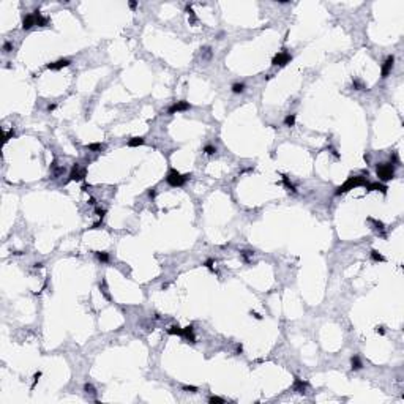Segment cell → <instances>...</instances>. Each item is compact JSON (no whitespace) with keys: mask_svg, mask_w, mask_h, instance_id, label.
<instances>
[{"mask_svg":"<svg viewBox=\"0 0 404 404\" xmlns=\"http://www.w3.org/2000/svg\"><path fill=\"white\" fill-rule=\"evenodd\" d=\"M366 183H368V180H366V177H363V175H354V177H349V179H347L341 186L336 188L335 194H336V196H341V194H344V193H347V191L354 190V188L365 186Z\"/></svg>","mask_w":404,"mask_h":404,"instance_id":"cell-1","label":"cell"},{"mask_svg":"<svg viewBox=\"0 0 404 404\" xmlns=\"http://www.w3.org/2000/svg\"><path fill=\"white\" fill-rule=\"evenodd\" d=\"M191 174H180L179 171L175 169H171L167 172V177H166V182L171 185V186H183L188 180H190Z\"/></svg>","mask_w":404,"mask_h":404,"instance_id":"cell-2","label":"cell"},{"mask_svg":"<svg viewBox=\"0 0 404 404\" xmlns=\"http://www.w3.org/2000/svg\"><path fill=\"white\" fill-rule=\"evenodd\" d=\"M376 172H377V177H379L382 182H388V180H392V179L395 177V167L390 164V163L379 164L377 169H376Z\"/></svg>","mask_w":404,"mask_h":404,"instance_id":"cell-3","label":"cell"},{"mask_svg":"<svg viewBox=\"0 0 404 404\" xmlns=\"http://www.w3.org/2000/svg\"><path fill=\"white\" fill-rule=\"evenodd\" d=\"M291 60H292V56H291V54L286 52V51H281V52H278L276 56L273 57L272 65H275V66H284V65H287Z\"/></svg>","mask_w":404,"mask_h":404,"instance_id":"cell-4","label":"cell"},{"mask_svg":"<svg viewBox=\"0 0 404 404\" xmlns=\"http://www.w3.org/2000/svg\"><path fill=\"white\" fill-rule=\"evenodd\" d=\"M188 109H191V104L188 103V101H177V103H174L169 109H167V114L172 115V114H175V112H183V111H188Z\"/></svg>","mask_w":404,"mask_h":404,"instance_id":"cell-5","label":"cell"},{"mask_svg":"<svg viewBox=\"0 0 404 404\" xmlns=\"http://www.w3.org/2000/svg\"><path fill=\"white\" fill-rule=\"evenodd\" d=\"M393 63H395V57L393 56H388L382 65V71H381V77L385 79L390 73H392V68H393Z\"/></svg>","mask_w":404,"mask_h":404,"instance_id":"cell-6","label":"cell"},{"mask_svg":"<svg viewBox=\"0 0 404 404\" xmlns=\"http://www.w3.org/2000/svg\"><path fill=\"white\" fill-rule=\"evenodd\" d=\"M84 177H85V172H84V171H80V169H79V164L76 163V164L71 167V172H70V180L80 182V180H84Z\"/></svg>","mask_w":404,"mask_h":404,"instance_id":"cell-7","label":"cell"},{"mask_svg":"<svg viewBox=\"0 0 404 404\" xmlns=\"http://www.w3.org/2000/svg\"><path fill=\"white\" fill-rule=\"evenodd\" d=\"M71 62L68 60V59H60V60H57V62H52V63H47L46 65V68L47 70H54V71H57V70H62V68H65V66H68Z\"/></svg>","mask_w":404,"mask_h":404,"instance_id":"cell-8","label":"cell"},{"mask_svg":"<svg viewBox=\"0 0 404 404\" xmlns=\"http://www.w3.org/2000/svg\"><path fill=\"white\" fill-rule=\"evenodd\" d=\"M366 188V191H381L382 194H387V186L379 183V182H376V183H366L365 185Z\"/></svg>","mask_w":404,"mask_h":404,"instance_id":"cell-9","label":"cell"},{"mask_svg":"<svg viewBox=\"0 0 404 404\" xmlns=\"http://www.w3.org/2000/svg\"><path fill=\"white\" fill-rule=\"evenodd\" d=\"M35 25V16L33 14H27L22 19V30H30Z\"/></svg>","mask_w":404,"mask_h":404,"instance_id":"cell-10","label":"cell"},{"mask_svg":"<svg viewBox=\"0 0 404 404\" xmlns=\"http://www.w3.org/2000/svg\"><path fill=\"white\" fill-rule=\"evenodd\" d=\"M306 387H308V384H306V382H303V381H302V379H299V377H295V382H294V390H295V392H299V393H305Z\"/></svg>","mask_w":404,"mask_h":404,"instance_id":"cell-11","label":"cell"},{"mask_svg":"<svg viewBox=\"0 0 404 404\" xmlns=\"http://www.w3.org/2000/svg\"><path fill=\"white\" fill-rule=\"evenodd\" d=\"M182 336H185V338L190 341V343H196V338H194V333H193V325H188V327H185L183 328V335Z\"/></svg>","mask_w":404,"mask_h":404,"instance_id":"cell-12","label":"cell"},{"mask_svg":"<svg viewBox=\"0 0 404 404\" xmlns=\"http://www.w3.org/2000/svg\"><path fill=\"white\" fill-rule=\"evenodd\" d=\"M33 16H35V24H38L39 27H46L47 25V19L41 16V13H39L38 10L33 11Z\"/></svg>","mask_w":404,"mask_h":404,"instance_id":"cell-13","label":"cell"},{"mask_svg":"<svg viewBox=\"0 0 404 404\" xmlns=\"http://www.w3.org/2000/svg\"><path fill=\"white\" fill-rule=\"evenodd\" d=\"M85 149H87V150H92V152H101V150L104 149V145L100 144V142H93V144L85 145Z\"/></svg>","mask_w":404,"mask_h":404,"instance_id":"cell-14","label":"cell"},{"mask_svg":"<svg viewBox=\"0 0 404 404\" xmlns=\"http://www.w3.org/2000/svg\"><path fill=\"white\" fill-rule=\"evenodd\" d=\"M351 365H352V369H354V371H358V369H361V360H360V357H358V355H355V357H352V358H351Z\"/></svg>","mask_w":404,"mask_h":404,"instance_id":"cell-15","label":"cell"},{"mask_svg":"<svg viewBox=\"0 0 404 404\" xmlns=\"http://www.w3.org/2000/svg\"><path fill=\"white\" fill-rule=\"evenodd\" d=\"M144 144V138H131L130 141H128V145L130 147H139V145H142Z\"/></svg>","mask_w":404,"mask_h":404,"instance_id":"cell-16","label":"cell"},{"mask_svg":"<svg viewBox=\"0 0 404 404\" xmlns=\"http://www.w3.org/2000/svg\"><path fill=\"white\" fill-rule=\"evenodd\" d=\"M167 333L169 335H177V336H182L183 335V328H180L179 325H172L167 328Z\"/></svg>","mask_w":404,"mask_h":404,"instance_id":"cell-17","label":"cell"},{"mask_svg":"<svg viewBox=\"0 0 404 404\" xmlns=\"http://www.w3.org/2000/svg\"><path fill=\"white\" fill-rule=\"evenodd\" d=\"M371 259H373V261H376V262H384V261H385V258H384V256H382L379 251H376V249H373V251H371Z\"/></svg>","mask_w":404,"mask_h":404,"instance_id":"cell-18","label":"cell"},{"mask_svg":"<svg viewBox=\"0 0 404 404\" xmlns=\"http://www.w3.org/2000/svg\"><path fill=\"white\" fill-rule=\"evenodd\" d=\"M95 254H97V258L101 262H109V254H107L106 251H95Z\"/></svg>","mask_w":404,"mask_h":404,"instance_id":"cell-19","label":"cell"},{"mask_svg":"<svg viewBox=\"0 0 404 404\" xmlns=\"http://www.w3.org/2000/svg\"><path fill=\"white\" fill-rule=\"evenodd\" d=\"M232 92H234V93H243V92H245V84L235 82V84L232 85Z\"/></svg>","mask_w":404,"mask_h":404,"instance_id":"cell-20","label":"cell"},{"mask_svg":"<svg viewBox=\"0 0 404 404\" xmlns=\"http://www.w3.org/2000/svg\"><path fill=\"white\" fill-rule=\"evenodd\" d=\"M352 87H354V90H366V85L363 84V82H360L358 79H354V80H352Z\"/></svg>","mask_w":404,"mask_h":404,"instance_id":"cell-21","label":"cell"},{"mask_svg":"<svg viewBox=\"0 0 404 404\" xmlns=\"http://www.w3.org/2000/svg\"><path fill=\"white\" fill-rule=\"evenodd\" d=\"M284 125H286V126H294V125H295V114H289V115L284 118Z\"/></svg>","mask_w":404,"mask_h":404,"instance_id":"cell-22","label":"cell"},{"mask_svg":"<svg viewBox=\"0 0 404 404\" xmlns=\"http://www.w3.org/2000/svg\"><path fill=\"white\" fill-rule=\"evenodd\" d=\"M281 177H282V182H284V185H286V188H287V190H291L292 193H297V190H295V186H294V185L289 182L287 175H281Z\"/></svg>","mask_w":404,"mask_h":404,"instance_id":"cell-23","label":"cell"},{"mask_svg":"<svg viewBox=\"0 0 404 404\" xmlns=\"http://www.w3.org/2000/svg\"><path fill=\"white\" fill-rule=\"evenodd\" d=\"M208 402H210V404H223L224 399L220 398V396H210V398H208Z\"/></svg>","mask_w":404,"mask_h":404,"instance_id":"cell-24","label":"cell"},{"mask_svg":"<svg viewBox=\"0 0 404 404\" xmlns=\"http://www.w3.org/2000/svg\"><path fill=\"white\" fill-rule=\"evenodd\" d=\"M84 390H85V392H87V393H90V395H95V393H97V390H95V387H93L92 384H89V382H87V384L84 385Z\"/></svg>","mask_w":404,"mask_h":404,"instance_id":"cell-25","label":"cell"},{"mask_svg":"<svg viewBox=\"0 0 404 404\" xmlns=\"http://www.w3.org/2000/svg\"><path fill=\"white\" fill-rule=\"evenodd\" d=\"M204 152L207 155H213V153H216V147H213V145H205L204 147Z\"/></svg>","mask_w":404,"mask_h":404,"instance_id":"cell-26","label":"cell"},{"mask_svg":"<svg viewBox=\"0 0 404 404\" xmlns=\"http://www.w3.org/2000/svg\"><path fill=\"white\" fill-rule=\"evenodd\" d=\"M186 13L191 16V22H196V16H194V11H193V6H191V5H186Z\"/></svg>","mask_w":404,"mask_h":404,"instance_id":"cell-27","label":"cell"},{"mask_svg":"<svg viewBox=\"0 0 404 404\" xmlns=\"http://www.w3.org/2000/svg\"><path fill=\"white\" fill-rule=\"evenodd\" d=\"M183 390H185V392H188V393H196V392H197V387H194V385H185Z\"/></svg>","mask_w":404,"mask_h":404,"instance_id":"cell-28","label":"cell"},{"mask_svg":"<svg viewBox=\"0 0 404 404\" xmlns=\"http://www.w3.org/2000/svg\"><path fill=\"white\" fill-rule=\"evenodd\" d=\"M14 134H16V133H14V130H10V131H6V133H5V139H3V141H5V142H8L11 138H14Z\"/></svg>","mask_w":404,"mask_h":404,"instance_id":"cell-29","label":"cell"},{"mask_svg":"<svg viewBox=\"0 0 404 404\" xmlns=\"http://www.w3.org/2000/svg\"><path fill=\"white\" fill-rule=\"evenodd\" d=\"M241 256H243V259L248 262V261H249V256H253V251H241Z\"/></svg>","mask_w":404,"mask_h":404,"instance_id":"cell-30","label":"cell"},{"mask_svg":"<svg viewBox=\"0 0 404 404\" xmlns=\"http://www.w3.org/2000/svg\"><path fill=\"white\" fill-rule=\"evenodd\" d=\"M3 51H5V52H11V51H13V44H11L10 41H6V43L3 44Z\"/></svg>","mask_w":404,"mask_h":404,"instance_id":"cell-31","label":"cell"},{"mask_svg":"<svg viewBox=\"0 0 404 404\" xmlns=\"http://www.w3.org/2000/svg\"><path fill=\"white\" fill-rule=\"evenodd\" d=\"M39 377H41V373L38 371V373H36V374L33 376V385H32V390L35 388V385H36V382H38V379H39Z\"/></svg>","mask_w":404,"mask_h":404,"instance_id":"cell-32","label":"cell"},{"mask_svg":"<svg viewBox=\"0 0 404 404\" xmlns=\"http://www.w3.org/2000/svg\"><path fill=\"white\" fill-rule=\"evenodd\" d=\"M202 51V54H204V56L207 57V59H210L212 57V52H210V47H204V49H200Z\"/></svg>","mask_w":404,"mask_h":404,"instance_id":"cell-33","label":"cell"},{"mask_svg":"<svg viewBox=\"0 0 404 404\" xmlns=\"http://www.w3.org/2000/svg\"><path fill=\"white\" fill-rule=\"evenodd\" d=\"M95 212H97V215H98V216H100L101 220H103V216H104V215H106V210H104V208H100V207H98V208H97Z\"/></svg>","mask_w":404,"mask_h":404,"instance_id":"cell-34","label":"cell"},{"mask_svg":"<svg viewBox=\"0 0 404 404\" xmlns=\"http://www.w3.org/2000/svg\"><path fill=\"white\" fill-rule=\"evenodd\" d=\"M204 265H205V267L208 268V270H212V272H215V268H213V261H212V259H208V261H207V262H205Z\"/></svg>","mask_w":404,"mask_h":404,"instance_id":"cell-35","label":"cell"},{"mask_svg":"<svg viewBox=\"0 0 404 404\" xmlns=\"http://www.w3.org/2000/svg\"><path fill=\"white\" fill-rule=\"evenodd\" d=\"M249 314H251V316H253L254 319H258V320H262V316H261V314H258V313H256V311H251Z\"/></svg>","mask_w":404,"mask_h":404,"instance_id":"cell-36","label":"cell"},{"mask_svg":"<svg viewBox=\"0 0 404 404\" xmlns=\"http://www.w3.org/2000/svg\"><path fill=\"white\" fill-rule=\"evenodd\" d=\"M376 333H379V335H385V328L384 327H376Z\"/></svg>","mask_w":404,"mask_h":404,"instance_id":"cell-37","label":"cell"},{"mask_svg":"<svg viewBox=\"0 0 404 404\" xmlns=\"http://www.w3.org/2000/svg\"><path fill=\"white\" fill-rule=\"evenodd\" d=\"M156 196V191H155V188H152V190H149V197L150 199H153Z\"/></svg>","mask_w":404,"mask_h":404,"instance_id":"cell-38","label":"cell"},{"mask_svg":"<svg viewBox=\"0 0 404 404\" xmlns=\"http://www.w3.org/2000/svg\"><path fill=\"white\" fill-rule=\"evenodd\" d=\"M130 8H131V10H136V8H138V2L131 0V2H130Z\"/></svg>","mask_w":404,"mask_h":404,"instance_id":"cell-39","label":"cell"},{"mask_svg":"<svg viewBox=\"0 0 404 404\" xmlns=\"http://www.w3.org/2000/svg\"><path fill=\"white\" fill-rule=\"evenodd\" d=\"M56 107H57V104H49V106H47V111L51 112V111H54V109H56Z\"/></svg>","mask_w":404,"mask_h":404,"instance_id":"cell-40","label":"cell"},{"mask_svg":"<svg viewBox=\"0 0 404 404\" xmlns=\"http://www.w3.org/2000/svg\"><path fill=\"white\" fill-rule=\"evenodd\" d=\"M241 352H243V346L238 344V346H237V354H241Z\"/></svg>","mask_w":404,"mask_h":404,"instance_id":"cell-41","label":"cell"},{"mask_svg":"<svg viewBox=\"0 0 404 404\" xmlns=\"http://www.w3.org/2000/svg\"><path fill=\"white\" fill-rule=\"evenodd\" d=\"M33 267H35V268H41V267H43V264H41V262H36Z\"/></svg>","mask_w":404,"mask_h":404,"instance_id":"cell-42","label":"cell"},{"mask_svg":"<svg viewBox=\"0 0 404 404\" xmlns=\"http://www.w3.org/2000/svg\"><path fill=\"white\" fill-rule=\"evenodd\" d=\"M89 204H92V205H93V204H95V199H93V197H90V199H89Z\"/></svg>","mask_w":404,"mask_h":404,"instance_id":"cell-43","label":"cell"}]
</instances>
